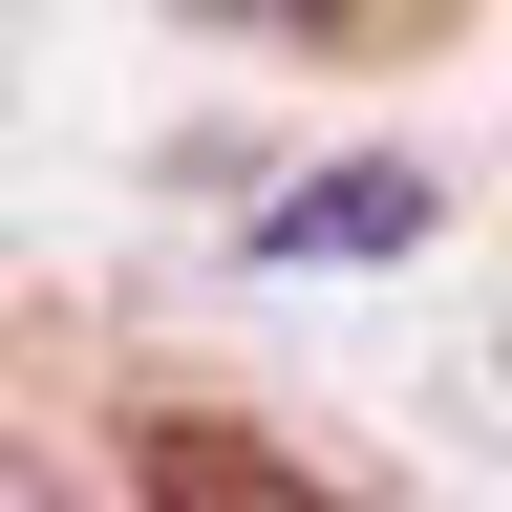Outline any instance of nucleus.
Returning <instances> with one entry per match:
<instances>
[{"label":"nucleus","mask_w":512,"mask_h":512,"mask_svg":"<svg viewBox=\"0 0 512 512\" xmlns=\"http://www.w3.org/2000/svg\"><path fill=\"white\" fill-rule=\"evenodd\" d=\"M128 470H150V512H342L299 448H256V427H150Z\"/></svg>","instance_id":"1"},{"label":"nucleus","mask_w":512,"mask_h":512,"mask_svg":"<svg viewBox=\"0 0 512 512\" xmlns=\"http://www.w3.org/2000/svg\"><path fill=\"white\" fill-rule=\"evenodd\" d=\"M299 22H384V0H299Z\"/></svg>","instance_id":"4"},{"label":"nucleus","mask_w":512,"mask_h":512,"mask_svg":"<svg viewBox=\"0 0 512 512\" xmlns=\"http://www.w3.org/2000/svg\"><path fill=\"white\" fill-rule=\"evenodd\" d=\"M406 235H427V171H320L278 214V256H406Z\"/></svg>","instance_id":"2"},{"label":"nucleus","mask_w":512,"mask_h":512,"mask_svg":"<svg viewBox=\"0 0 512 512\" xmlns=\"http://www.w3.org/2000/svg\"><path fill=\"white\" fill-rule=\"evenodd\" d=\"M0 512H86V491H64V470H22V448H0Z\"/></svg>","instance_id":"3"}]
</instances>
